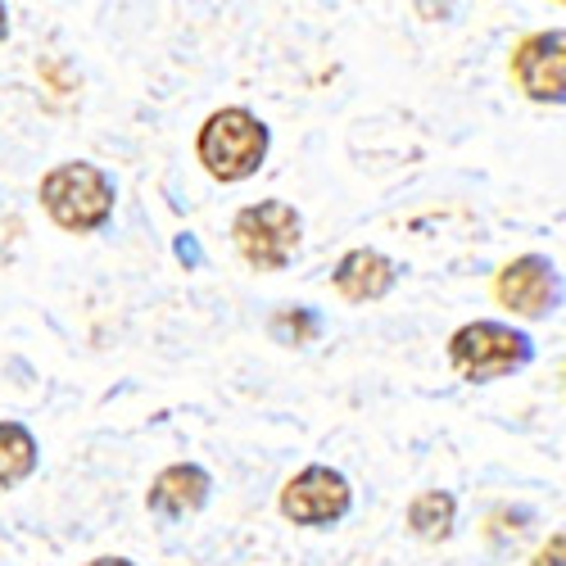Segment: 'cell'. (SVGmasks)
<instances>
[{"mask_svg":"<svg viewBox=\"0 0 566 566\" xmlns=\"http://www.w3.org/2000/svg\"><path fill=\"white\" fill-rule=\"evenodd\" d=\"M36 200L45 209L60 231L69 235H96L118 205V186L101 164H86V159H64L51 172L41 177L36 186Z\"/></svg>","mask_w":566,"mask_h":566,"instance_id":"cell-1","label":"cell"},{"mask_svg":"<svg viewBox=\"0 0 566 566\" xmlns=\"http://www.w3.org/2000/svg\"><path fill=\"white\" fill-rule=\"evenodd\" d=\"M268 150H272V127L245 105L213 109L196 132V159L222 186L250 181L268 164Z\"/></svg>","mask_w":566,"mask_h":566,"instance_id":"cell-2","label":"cell"},{"mask_svg":"<svg viewBox=\"0 0 566 566\" xmlns=\"http://www.w3.org/2000/svg\"><path fill=\"white\" fill-rule=\"evenodd\" d=\"M531 358H535V340L512 322L476 317V322H462L449 336V367L471 386L516 376L522 367H531Z\"/></svg>","mask_w":566,"mask_h":566,"instance_id":"cell-3","label":"cell"},{"mask_svg":"<svg viewBox=\"0 0 566 566\" xmlns=\"http://www.w3.org/2000/svg\"><path fill=\"white\" fill-rule=\"evenodd\" d=\"M231 245L254 272H286L304 245V218L286 200H259L231 218Z\"/></svg>","mask_w":566,"mask_h":566,"instance_id":"cell-4","label":"cell"},{"mask_svg":"<svg viewBox=\"0 0 566 566\" xmlns=\"http://www.w3.org/2000/svg\"><path fill=\"white\" fill-rule=\"evenodd\" d=\"M276 507H281L286 522H295L304 531H332L354 512V485H349V476L340 467L308 462L281 485Z\"/></svg>","mask_w":566,"mask_h":566,"instance_id":"cell-5","label":"cell"},{"mask_svg":"<svg viewBox=\"0 0 566 566\" xmlns=\"http://www.w3.org/2000/svg\"><path fill=\"white\" fill-rule=\"evenodd\" d=\"M507 73L526 101L562 105L566 101V36H562V28H544V32H531L516 41Z\"/></svg>","mask_w":566,"mask_h":566,"instance_id":"cell-6","label":"cell"},{"mask_svg":"<svg viewBox=\"0 0 566 566\" xmlns=\"http://www.w3.org/2000/svg\"><path fill=\"white\" fill-rule=\"evenodd\" d=\"M494 300L512 317H548L562 304V272L548 254H516L494 272Z\"/></svg>","mask_w":566,"mask_h":566,"instance_id":"cell-7","label":"cell"},{"mask_svg":"<svg viewBox=\"0 0 566 566\" xmlns=\"http://www.w3.org/2000/svg\"><path fill=\"white\" fill-rule=\"evenodd\" d=\"M213 499V476L200 462H172L146 490V507L164 522H181V516H196L205 503Z\"/></svg>","mask_w":566,"mask_h":566,"instance_id":"cell-8","label":"cell"},{"mask_svg":"<svg viewBox=\"0 0 566 566\" xmlns=\"http://www.w3.org/2000/svg\"><path fill=\"white\" fill-rule=\"evenodd\" d=\"M332 286L345 304H381L399 286V263L381 250H349L332 268Z\"/></svg>","mask_w":566,"mask_h":566,"instance_id":"cell-9","label":"cell"},{"mask_svg":"<svg viewBox=\"0 0 566 566\" xmlns=\"http://www.w3.org/2000/svg\"><path fill=\"white\" fill-rule=\"evenodd\" d=\"M36 467H41V444L32 427L6 417L0 421V490H19L23 481L36 476Z\"/></svg>","mask_w":566,"mask_h":566,"instance_id":"cell-10","label":"cell"},{"mask_svg":"<svg viewBox=\"0 0 566 566\" xmlns=\"http://www.w3.org/2000/svg\"><path fill=\"white\" fill-rule=\"evenodd\" d=\"M453 522H458V499L449 490H421L412 494L408 503V531L427 544H440L453 535Z\"/></svg>","mask_w":566,"mask_h":566,"instance_id":"cell-11","label":"cell"},{"mask_svg":"<svg viewBox=\"0 0 566 566\" xmlns=\"http://www.w3.org/2000/svg\"><path fill=\"white\" fill-rule=\"evenodd\" d=\"M268 332H272L281 345H308V340L322 332V322H317L308 308H281V313L268 322Z\"/></svg>","mask_w":566,"mask_h":566,"instance_id":"cell-12","label":"cell"},{"mask_svg":"<svg viewBox=\"0 0 566 566\" xmlns=\"http://www.w3.org/2000/svg\"><path fill=\"white\" fill-rule=\"evenodd\" d=\"M562 548H566V539H562V531H553V535H548V544L535 553V562H531V566H562Z\"/></svg>","mask_w":566,"mask_h":566,"instance_id":"cell-13","label":"cell"},{"mask_svg":"<svg viewBox=\"0 0 566 566\" xmlns=\"http://www.w3.org/2000/svg\"><path fill=\"white\" fill-rule=\"evenodd\" d=\"M82 566H136L132 557H118V553H105V557H91V562H82Z\"/></svg>","mask_w":566,"mask_h":566,"instance_id":"cell-14","label":"cell"},{"mask_svg":"<svg viewBox=\"0 0 566 566\" xmlns=\"http://www.w3.org/2000/svg\"><path fill=\"white\" fill-rule=\"evenodd\" d=\"M177 254H181L186 263H200V250H196V241H191V235H181V241H177Z\"/></svg>","mask_w":566,"mask_h":566,"instance_id":"cell-15","label":"cell"},{"mask_svg":"<svg viewBox=\"0 0 566 566\" xmlns=\"http://www.w3.org/2000/svg\"><path fill=\"white\" fill-rule=\"evenodd\" d=\"M6 36H10V10L0 6V41H6Z\"/></svg>","mask_w":566,"mask_h":566,"instance_id":"cell-16","label":"cell"}]
</instances>
